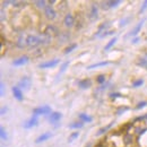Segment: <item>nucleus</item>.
I'll return each instance as SVG.
<instances>
[{"instance_id": "7c9ffc66", "label": "nucleus", "mask_w": 147, "mask_h": 147, "mask_svg": "<svg viewBox=\"0 0 147 147\" xmlns=\"http://www.w3.org/2000/svg\"><path fill=\"white\" fill-rule=\"evenodd\" d=\"M127 110H128V108H127V107H126V108H121L120 110L117 111V114H118V115H120V114H121V112H125V111H127Z\"/></svg>"}, {"instance_id": "2eb2a0df", "label": "nucleus", "mask_w": 147, "mask_h": 147, "mask_svg": "<svg viewBox=\"0 0 147 147\" xmlns=\"http://www.w3.org/2000/svg\"><path fill=\"white\" fill-rule=\"evenodd\" d=\"M17 47L18 48H24V47H27V36L25 35H22L17 41Z\"/></svg>"}, {"instance_id": "6e6552de", "label": "nucleus", "mask_w": 147, "mask_h": 147, "mask_svg": "<svg viewBox=\"0 0 147 147\" xmlns=\"http://www.w3.org/2000/svg\"><path fill=\"white\" fill-rule=\"evenodd\" d=\"M63 24H65V26L68 27V28L73 27L74 24H75V18H74L73 14H67V15L65 16V18H63Z\"/></svg>"}, {"instance_id": "72a5a7b5", "label": "nucleus", "mask_w": 147, "mask_h": 147, "mask_svg": "<svg viewBox=\"0 0 147 147\" xmlns=\"http://www.w3.org/2000/svg\"><path fill=\"white\" fill-rule=\"evenodd\" d=\"M139 41V38L138 37H136V38H134V40H131V43H134V44H136L137 42Z\"/></svg>"}, {"instance_id": "0eeeda50", "label": "nucleus", "mask_w": 147, "mask_h": 147, "mask_svg": "<svg viewBox=\"0 0 147 147\" xmlns=\"http://www.w3.org/2000/svg\"><path fill=\"white\" fill-rule=\"evenodd\" d=\"M58 63H59V59H53V60H51V61H47V62H42V63H40L38 67L42 68V69H47V68L55 67V66H57Z\"/></svg>"}, {"instance_id": "6ab92c4d", "label": "nucleus", "mask_w": 147, "mask_h": 147, "mask_svg": "<svg viewBox=\"0 0 147 147\" xmlns=\"http://www.w3.org/2000/svg\"><path fill=\"white\" fill-rule=\"evenodd\" d=\"M97 14H98V9H97V7H96L95 5H93L92 9H91V17H92L93 19L96 18V17H97Z\"/></svg>"}, {"instance_id": "423d86ee", "label": "nucleus", "mask_w": 147, "mask_h": 147, "mask_svg": "<svg viewBox=\"0 0 147 147\" xmlns=\"http://www.w3.org/2000/svg\"><path fill=\"white\" fill-rule=\"evenodd\" d=\"M37 122H38V120H37V115H33L31 119H28L24 125H23V127L25 129H30V128H33V127H35L37 126Z\"/></svg>"}, {"instance_id": "bb28decb", "label": "nucleus", "mask_w": 147, "mask_h": 147, "mask_svg": "<svg viewBox=\"0 0 147 147\" xmlns=\"http://www.w3.org/2000/svg\"><path fill=\"white\" fill-rule=\"evenodd\" d=\"M96 82H97L98 84L104 83V82H105V76H104V75H98L97 78H96Z\"/></svg>"}, {"instance_id": "20e7f679", "label": "nucleus", "mask_w": 147, "mask_h": 147, "mask_svg": "<svg viewBox=\"0 0 147 147\" xmlns=\"http://www.w3.org/2000/svg\"><path fill=\"white\" fill-rule=\"evenodd\" d=\"M31 85H32V80L28 77H23L18 83L19 88H24V90H30Z\"/></svg>"}, {"instance_id": "f3484780", "label": "nucleus", "mask_w": 147, "mask_h": 147, "mask_svg": "<svg viewBox=\"0 0 147 147\" xmlns=\"http://www.w3.org/2000/svg\"><path fill=\"white\" fill-rule=\"evenodd\" d=\"M112 126H113V122H111V123H109V125H108L107 127H103V128H101L100 130H98V131H97L96 136H101V135H103V134H104L105 131H108V130H109V129H110L111 127H112Z\"/></svg>"}, {"instance_id": "1a4fd4ad", "label": "nucleus", "mask_w": 147, "mask_h": 147, "mask_svg": "<svg viewBox=\"0 0 147 147\" xmlns=\"http://www.w3.org/2000/svg\"><path fill=\"white\" fill-rule=\"evenodd\" d=\"M51 137H52V134H51V132H49V131H47V132H43L41 136H38V137L36 138L35 143H36V144L43 143V142L48 140V139H49V138H51Z\"/></svg>"}, {"instance_id": "412c9836", "label": "nucleus", "mask_w": 147, "mask_h": 147, "mask_svg": "<svg viewBox=\"0 0 147 147\" xmlns=\"http://www.w3.org/2000/svg\"><path fill=\"white\" fill-rule=\"evenodd\" d=\"M84 126V123L80 121V122H73L71 125H69V128L71 129H79Z\"/></svg>"}, {"instance_id": "dca6fc26", "label": "nucleus", "mask_w": 147, "mask_h": 147, "mask_svg": "<svg viewBox=\"0 0 147 147\" xmlns=\"http://www.w3.org/2000/svg\"><path fill=\"white\" fill-rule=\"evenodd\" d=\"M110 61H102V62H97V63H93L91 66L87 67V69H94V68H97V67H104V66H108L110 65Z\"/></svg>"}, {"instance_id": "473e14b6", "label": "nucleus", "mask_w": 147, "mask_h": 147, "mask_svg": "<svg viewBox=\"0 0 147 147\" xmlns=\"http://www.w3.org/2000/svg\"><path fill=\"white\" fill-rule=\"evenodd\" d=\"M138 120H147V114L143 115V117H139V118L136 119V121H138Z\"/></svg>"}, {"instance_id": "c85d7f7f", "label": "nucleus", "mask_w": 147, "mask_h": 147, "mask_svg": "<svg viewBox=\"0 0 147 147\" xmlns=\"http://www.w3.org/2000/svg\"><path fill=\"white\" fill-rule=\"evenodd\" d=\"M69 66V61H67V62H65L62 66H61V68H60V74L61 73H63L66 69H67V67Z\"/></svg>"}, {"instance_id": "7ed1b4c3", "label": "nucleus", "mask_w": 147, "mask_h": 147, "mask_svg": "<svg viewBox=\"0 0 147 147\" xmlns=\"http://www.w3.org/2000/svg\"><path fill=\"white\" fill-rule=\"evenodd\" d=\"M44 15L48 19L53 20L57 17V11H55V8L52 6H47L45 9H44Z\"/></svg>"}, {"instance_id": "5701e85b", "label": "nucleus", "mask_w": 147, "mask_h": 147, "mask_svg": "<svg viewBox=\"0 0 147 147\" xmlns=\"http://www.w3.org/2000/svg\"><path fill=\"white\" fill-rule=\"evenodd\" d=\"M108 3H109V8H115V7H118V6L121 3V1H120V0H115V1H108Z\"/></svg>"}, {"instance_id": "39448f33", "label": "nucleus", "mask_w": 147, "mask_h": 147, "mask_svg": "<svg viewBox=\"0 0 147 147\" xmlns=\"http://www.w3.org/2000/svg\"><path fill=\"white\" fill-rule=\"evenodd\" d=\"M28 61H30V58H28L27 55H22V57H19V58L15 59V60L13 61V66H15V67L24 66V65H26Z\"/></svg>"}, {"instance_id": "9d476101", "label": "nucleus", "mask_w": 147, "mask_h": 147, "mask_svg": "<svg viewBox=\"0 0 147 147\" xmlns=\"http://www.w3.org/2000/svg\"><path fill=\"white\" fill-rule=\"evenodd\" d=\"M61 117H62V115H61L60 112H52V113L50 114V117H49V121H50L51 123H57V122L60 121Z\"/></svg>"}, {"instance_id": "cd10ccee", "label": "nucleus", "mask_w": 147, "mask_h": 147, "mask_svg": "<svg viewBox=\"0 0 147 147\" xmlns=\"http://www.w3.org/2000/svg\"><path fill=\"white\" fill-rule=\"evenodd\" d=\"M147 105V102L146 101H143V102H139L138 104H137V107H136V109L137 110H140V109H143V108H145Z\"/></svg>"}, {"instance_id": "a878e982", "label": "nucleus", "mask_w": 147, "mask_h": 147, "mask_svg": "<svg viewBox=\"0 0 147 147\" xmlns=\"http://www.w3.org/2000/svg\"><path fill=\"white\" fill-rule=\"evenodd\" d=\"M0 136H1V139H3V140L7 139V134H6V130H5L3 127L0 128Z\"/></svg>"}, {"instance_id": "aec40b11", "label": "nucleus", "mask_w": 147, "mask_h": 147, "mask_svg": "<svg viewBox=\"0 0 147 147\" xmlns=\"http://www.w3.org/2000/svg\"><path fill=\"white\" fill-rule=\"evenodd\" d=\"M34 3H35V6H36L37 8H43V9H45L48 2H47L45 0H40V1H35Z\"/></svg>"}, {"instance_id": "9b49d317", "label": "nucleus", "mask_w": 147, "mask_h": 147, "mask_svg": "<svg viewBox=\"0 0 147 147\" xmlns=\"http://www.w3.org/2000/svg\"><path fill=\"white\" fill-rule=\"evenodd\" d=\"M11 91H13V94H14V96H15V98H16V100H18V101H23V98H24V96H23V92H22V90L19 88L18 86H14Z\"/></svg>"}, {"instance_id": "c9c22d12", "label": "nucleus", "mask_w": 147, "mask_h": 147, "mask_svg": "<svg viewBox=\"0 0 147 147\" xmlns=\"http://www.w3.org/2000/svg\"><path fill=\"white\" fill-rule=\"evenodd\" d=\"M1 96H3V88H5V86H3V83H1Z\"/></svg>"}, {"instance_id": "f03ea898", "label": "nucleus", "mask_w": 147, "mask_h": 147, "mask_svg": "<svg viewBox=\"0 0 147 147\" xmlns=\"http://www.w3.org/2000/svg\"><path fill=\"white\" fill-rule=\"evenodd\" d=\"M33 113L35 115H45V114H50L52 113V110L49 105H43V107H40L33 110Z\"/></svg>"}, {"instance_id": "393cba45", "label": "nucleus", "mask_w": 147, "mask_h": 147, "mask_svg": "<svg viewBox=\"0 0 147 147\" xmlns=\"http://www.w3.org/2000/svg\"><path fill=\"white\" fill-rule=\"evenodd\" d=\"M78 136H79V132H74V134H71L69 136V138H68V143H73L76 138H78Z\"/></svg>"}, {"instance_id": "4468645a", "label": "nucleus", "mask_w": 147, "mask_h": 147, "mask_svg": "<svg viewBox=\"0 0 147 147\" xmlns=\"http://www.w3.org/2000/svg\"><path fill=\"white\" fill-rule=\"evenodd\" d=\"M78 118L80 119L82 122H92V120H93L92 117H90V115L86 114V113H79V114H78Z\"/></svg>"}, {"instance_id": "a211bd4d", "label": "nucleus", "mask_w": 147, "mask_h": 147, "mask_svg": "<svg viewBox=\"0 0 147 147\" xmlns=\"http://www.w3.org/2000/svg\"><path fill=\"white\" fill-rule=\"evenodd\" d=\"M115 42H117V37H112L110 41L108 42V44L104 47V50H110L111 48H112V47L115 44Z\"/></svg>"}, {"instance_id": "f704fd0d", "label": "nucleus", "mask_w": 147, "mask_h": 147, "mask_svg": "<svg viewBox=\"0 0 147 147\" xmlns=\"http://www.w3.org/2000/svg\"><path fill=\"white\" fill-rule=\"evenodd\" d=\"M5 112H7V108H2L1 109V115H5Z\"/></svg>"}, {"instance_id": "ddd939ff", "label": "nucleus", "mask_w": 147, "mask_h": 147, "mask_svg": "<svg viewBox=\"0 0 147 147\" xmlns=\"http://www.w3.org/2000/svg\"><path fill=\"white\" fill-rule=\"evenodd\" d=\"M78 86L80 87V88H83V90H87V88H90L91 86H92V80L91 79H83V80H80L79 83H78Z\"/></svg>"}, {"instance_id": "2f4dec72", "label": "nucleus", "mask_w": 147, "mask_h": 147, "mask_svg": "<svg viewBox=\"0 0 147 147\" xmlns=\"http://www.w3.org/2000/svg\"><path fill=\"white\" fill-rule=\"evenodd\" d=\"M128 20H129V18L122 19V20H121V22H120V25H119V26H120V27H122V26H125V25H126V23H127V22H128Z\"/></svg>"}, {"instance_id": "b1692460", "label": "nucleus", "mask_w": 147, "mask_h": 147, "mask_svg": "<svg viewBox=\"0 0 147 147\" xmlns=\"http://www.w3.org/2000/svg\"><path fill=\"white\" fill-rule=\"evenodd\" d=\"M77 48V44H71V45H69V47H67L66 49H65V55H68L69 52H71L73 50H75Z\"/></svg>"}, {"instance_id": "f257e3e1", "label": "nucleus", "mask_w": 147, "mask_h": 147, "mask_svg": "<svg viewBox=\"0 0 147 147\" xmlns=\"http://www.w3.org/2000/svg\"><path fill=\"white\" fill-rule=\"evenodd\" d=\"M40 44H43V37L36 35H27V47L30 48H36Z\"/></svg>"}, {"instance_id": "c756f323", "label": "nucleus", "mask_w": 147, "mask_h": 147, "mask_svg": "<svg viewBox=\"0 0 147 147\" xmlns=\"http://www.w3.org/2000/svg\"><path fill=\"white\" fill-rule=\"evenodd\" d=\"M146 9H147V0H145V1L143 2V6H142V8H140V13H144Z\"/></svg>"}, {"instance_id": "f8f14e48", "label": "nucleus", "mask_w": 147, "mask_h": 147, "mask_svg": "<svg viewBox=\"0 0 147 147\" xmlns=\"http://www.w3.org/2000/svg\"><path fill=\"white\" fill-rule=\"evenodd\" d=\"M144 23H145V18L142 19V22H139V23L137 24V26H136V27L130 32V34H129V35H130V36H136V35L140 32V30H142V27H143V24H144Z\"/></svg>"}, {"instance_id": "4be33fe9", "label": "nucleus", "mask_w": 147, "mask_h": 147, "mask_svg": "<svg viewBox=\"0 0 147 147\" xmlns=\"http://www.w3.org/2000/svg\"><path fill=\"white\" fill-rule=\"evenodd\" d=\"M143 84H144V79H137V80L132 82V87L137 88V87H140Z\"/></svg>"}]
</instances>
